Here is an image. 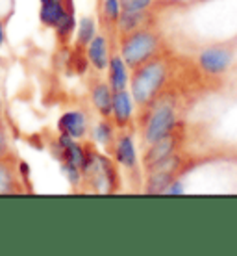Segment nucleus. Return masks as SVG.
Listing matches in <instances>:
<instances>
[{
  "instance_id": "1",
  "label": "nucleus",
  "mask_w": 237,
  "mask_h": 256,
  "mask_svg": "<svg viewBox=\"0 0 237 256\" xmlns=\"http://www.w3.org/2000/svg\"><path fill=\"white\" fill-rule=\"evenodd\" d=\"M167 82V62L154 56L143 65L135 67L132 76V95L139 106H150L160 96Z\"/></svg>"
},
{
  "instance_id": "2",
  "label": "nucleus",
  "mask_w": 237,
  "mask_h": 256,
  "mask_svg": "<svg viewBox=\"0 0 237 256\" xmlns=\"http://www.w3.org/2000/svg\"><path fill=\"white\" fill-rule=\"evenodd\" d=\"M158 54H160V38L156 32L141 28L132 34H122L121 56L130 69L139 67Z\"/></svg>"
},
{
  "instance_id": "3",
  "label": "nucleus",
  "mask_w": 237,
  "mask_h": 256,
  "mask_svg": "<svg viewBox=\"0 0 237 256\" xmlns=\"http://www.w3.org/2000/svg\"><path fill=\"white\" fill-rule=\"evenodd\" d=\"M178 126V119H176V110L173 104L161 102L158 104L150 117L147 119L145 130H143V138L145 143H154L158 140H163L165 136H169L171 132H174Z\"/></svg>"
},
{
  "instance_id": "4",
  "label": "nucleus",
  "mask_w": 237,
  "mask_h": 256,
  "mask_svg": "<svg viewBox=\"0 0 237 256\" xmlns=\"http://www.w3.org/2000/svg\"><path fill=\"white\" fill-rule=\"evenodd\" d=\"M182 140V136L178 134V126L174 132H171L169 136H165L163 140H158L154 143H150V147L145 150V156H143V166L147 171H152L158 166L165 164L169 158H173L174 154L178 152V143Z\"/></svg>"
},
{
  "instance_id": "5",
  "label": "nucleus",
  "mask_w": 237,
  "mask_h": 256,
  "mask_svg": "<svg viewBox=\"0 0 237 256\" xmlns=\"http://www.w3.org/2000/svg\"><path fill=\"white\" fill-rule=\"evenodd\" d=\"M234 54L230 48L225 46H210L204 48L199 56V67L204 70L206 74H212V76H219L226 70L230 69Z\"/></svg>"
},
{
  "instance_id": "6",
  "label": "nucleus",
  "mask_w": 237,
  "mask_h": 256,
  "mask_svg": "<svg viewBox=\"0 0 237 256\" xmlns=\"http://www.w3.org/2000/svg\"><path fill=\"white\" fill-rule=\"evenodd\" d=\"M180 160L174 154L173 158H169L165 164L158 166L156 169L150 171V176L147 178V186H145V193L150 195H161L167 192V188L176 180V167H178Z\"/></svg>"
},
{
  "instance_id": "7",
  "label": "nucleus",
  "mask_w": 237,
  "mask_h": 256,
  "mask_svg": "<svg viewBox=\"0 0 237 256\" xmlns=\"http://www.w3.org/2000/svg\"><path fill=\"white\" fill-rule=\"evenodd\" d=\"M111 116L115 119V124L119 128H126L134 116V102H132V93L126 90L117 91L113 95V110Z\"/></svg>"
},
{
  "instance_id": "8",
  "label": "nucleus",
  "mask_w": 237,
  "mask_h": 256,
  "mask_svg": "<svg viewBox=\"0 0 237 256\" xmlns=\"http://www.w3.org/2000/svg\"><path fill=\"white\" fill-rule=\"evenodd\" d=\"M113 154H115V162L119 166L126 167V169L137 167V152H135L134 140L130 134H122L121 138H117L115 145H113Z\"/></svg>"
},
{
  "instance_id": "9",
  "label": "nucleus",
  "mask_w": 237,
  "mask_h": 256,
  "mask_svg": "<svg viewBox=\"0 0 237 256\" xmlns=\"http://www.w3.org/2000/svg\"><path fill=\"white\" fill-rule=\"evenodd\" d=\"M87 60L96 70L108 69L109 65V46L108 39L104 36H95L87 45Z\"/></svg>"
},
{
  "instance_id": "10",
  "label": "nucleus",
  "mask_w": 237,
  "mask_h": 256,
  "mask_svg": "<svg viewBox=\"0 0 237 256\" xmlns=\"http://www.w3.org/2000/svg\"><path fill=\"white\" fill-rule=\"evenodd\" d=\"M58 128L63 134H69L72 140H80L87 132V121L82 112H67L61 116Z\"/></svg>"
},
{
  "instance_id": "11",
  "label": "nucleus",
  "mask_w": 237,
  "mask_h": 256,
  "mask_svg": "<svg viewBox=\"0 0 237 256\" xmlns=\"http://www.w3.org/2000/svg\"><path fill=\"white\" fill-rule=\"evenodd\" d=\"M113 95L115 91L111 90V86L104 82H98L96 86H93L91 90V100L95 104L96 112L102 117L111 116V110H113Z\"/></svg>"
},
{
  "instance_id": "12",
  "label": "nucleus",
  "mask_w": 237,
  "mask_h": 256,
  "mask_svg": "<svg viewBox=\"0 0 237 256\" xmlns=\"http://www.w3.org/2000/svg\"><path fill=\"white\" fill-rule=\"evenodd\" d=\"M148 19L150 15L147 10L143 12H132V10H121V15L117 19V26L122 34H132L141 28H148Z\"/></svg>"
},
{
  "instance_id": "13",
  "label": "nucleus",
  "mask_w": 237,
  "mask_h": 256,
  "mask_svg": "<svg viewBox=\"0 0 237 256\" xmlns=\"http://www.w3.org/2000/svg\"><path fill=\"white\" fill-rule=\"evenodd\" d=\"M126 67L128 65L124 64V60L122 56L115 54V56H111L109 58V65H108V70H109V86H111V90L115 91H122L128 88V72H126Z\"/></svg>"
},
{
  "instance_id": "14",
  "label": "nucleus",
  "mask_w": 237,
  "mask_h": 256,
  "mask_svg": "<svg viewBox=\"0 0 237 256\" xmlns=\"http://www.w3.org/2000/svg\"><path fill=\"white\" fill-rule=\"evenodd\" d=\"M67 12H69V8L65 6L61 0H52V2L41 4L39 19H41V22L45 26H48V28H56Z\"/></svg>"
},
{
  "instance_id": "15",
  "label": "nucleus",
  "mask_w": 237,
  "mask_h": 256,
  "mask_svg": "<svg viewBox=\"0 0 237 256\" xmlns=\"http://www.w3.org/2000/svg\"><path fill=\"white\" fill-rule=\"evenodd\" d=\"M96 34V26H95V20L91 19V17H83L80 20V24H78V34H76V43L78 46H85L91 43V39L95 38Z\"/></svg>"
},
{
  "instance_id": "16",
  "label": "nucleus",
  "mask_w": 237,
  "mask_h": 256,
  "mask_svg": "<svg viewBox=\"0 0 237 256\" xmlns=\"http://www.w3.org/2000/svg\"><path fill=\"white\" fill-rule=\"evenodd\" d=\"M113 126L109 124L108 117H104L102 121L98 122L95 126V140L100 143V145H104V147H111L115 141H113Z\"/></svg>"
},
{
  "instance_id": "17",
  "label": "nucleus",
  "mask_w": 237,
  "mask_h": 256,
  "mask_svg": "<svg viewBox=\"0 0 237 256\" xmlns=\"http://www.w3.org/2000/svg\"><path fill=\"white\" fill-rule=\"evenodd\" d=\"M74 26H76V17H74V10H69V12L63 15V19L59 20V24L56 26V34L61 41H67L71 38V34L74 32Z\"/></svg>"
},
{
  "instance_id": "18",
  "label": "nucleus",
  "mask_w": 237,
  "mask_h": 256,
  "mask_svg": "<svg viewBox=\"0 0 237 256\" xmlns=\"http://www.w3.org/2000/svg\"><path fill=\"white\" fill-rule=\"evenodd\" d=\"M61 171H63V174L67 176V180L71 182L72 186H78L83 176L82 169L76 166H72V164H69V162H61Z\"/></svg>"
},
{
  "instance_id": "19",
  "label": "nucleus",
  "mask_w": 237,
  "mask_h": 256,
  "mask_svg": "<svg viewBox=\"0 0 237 256\" xmlns=\"http://www.w3.org/2000/svg\"><path fill=\"white\" fill-rule=\"evenodd\" d=\"M121 10L122 8L119 4V0H104V15L108 17L109 22H117Z\"/></svg>"
},
{
  "instance_id": "20",
  "label": "nucleus",
  "mask_w": 237,
  "mask_h": 256,
  "mask_svg": "<svg viewBox=\"0 0 237 256\" xmlns=\"http://www.w3.org/2000/svg\"><path fill=\"white\" fill-rule=\"evenodd\" d=\"M13 190V176L6 166L0 164V193H7Z\"/></svg>"
},
{
  "instance_id": "21",
  "label": "nucleus",
  "mask_w": 237,
  "mask_h": 256,
  "mask_svg": "<svg viewBox=\"0 0 237 256\" xmlns=\"http://www.w3.org/2000/svg\"><path fill=\"white\" fill-rule=\"evenodd\" d=\"M119 4H121L122 10L143 12V10H147V8L152 4V0H119Z\"/></svg>"
},
{
  "instance_id": "22",
  "label": "nucleus",
  "mask_w": 237,
  "mask_h": 256,
  "mask_svg": "<svg viewBox=\"0 0 237 256\" xmlns=\"http://www.w3.org/2000/svg\"><path fill=\"white\" fill-rule=\"evenodd\" d=\"M184 192V188H182V184H180V180H174L171 186L167 188L165 193H182Z\"/></svg>"
},
{
  "instance_id": "23",
  "label": "nucleus",
  "mask_w": 237,
  "mask_h": 256,
  "mask_svg": "<svg viewBox=\"0 0 237 256\" xmlns=\"http://www.w3.org/2000/svg\"><path fill=\"white\" fill-rule=\"evenodd\" d=\"M6 140H4V134H2V130H0V158L6 154Z\"/></svg>"
},
{
  "instance_id": "24",
  "label": "nucleus",
  "mask_w": 237,
  "mask_h": 256,
  "mask_svg": "<svg viewBox=\"0 0 237 256\" xmlns=\"http://www.w3.org/2000/svg\"><path fill=\"white\" fill-rule=\"evenodd\" d=\"M4 41H6V34H4V24L0 20V46L4 45Z\"/></svg>"
},
{
  "instance_id": "25",
  "label": "nucleus",
  "mask_w": 237,
  "mask_h": 256,
  "mask_svg": "<svg viewBox=\"0 0 237 256\" xmlns=\"http://www.w3.org/2000/svg\"><path fill=\"white\" fill-rule=\"evenodd\" d=\"M46 2H52V0H41V4H46Z\"/></svg>"
}]
</instances>
